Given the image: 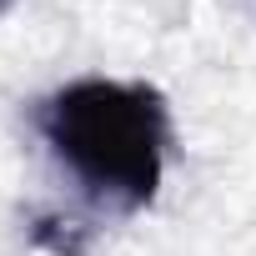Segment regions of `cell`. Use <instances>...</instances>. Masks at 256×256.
<instances>
[{"mask_svg": "<svg viewBox=\"0 0 256 256\" xmlns=\"http://www.w3.org/2000/svg\"><path fill=\"white\" fill-rule=\"evenodd\" d=\"M36 131L96 206L136 216L156 201L171 151V106L151 80H66L36 106Z\"/></svg>", "mask_w": 256, "mask_h": 256, "instance_id": "6da1fadb", "label": "cell"}, {"mask_svg": "<svg viewBox=\"0 0 256 256\" xmlns=\"http://www.w3.org/2000/svg\"><path fill=\"white\" fill-rule=\"evenodd\" d=\"M10 6H16V0H0V16H6V10H10Z\"/></svg>", "mask_w": 256, "mask_h": 256, "instance_id": "7a4b0ae2", "label": "cell"}]
</instances>
